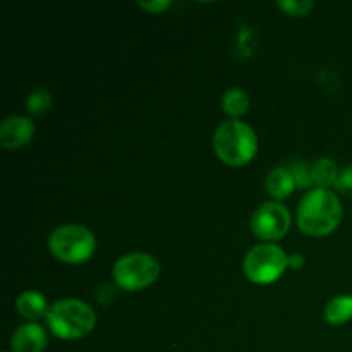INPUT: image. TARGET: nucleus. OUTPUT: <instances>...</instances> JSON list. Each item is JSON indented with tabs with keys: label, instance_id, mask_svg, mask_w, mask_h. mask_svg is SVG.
<instances>
[{
	"label": "nucleus",
	"instance_id": "obj_1",
	"mask_svg": "<svg viewBox=\"0 0 352 352\" xmlns=\"http://www.w3.org/2000/svg\"><path fill=\"white\" fill-rule=\"evenodd\" d=\"M344 217L339 196L330 189L306 192L298 206V227L309 237H325L340 226Z\"/></svg>",
	"mask_w": 352,
	"mask_h": 352
},
{
	"label": "nucleus",
	"instance_id": "obj_2",
	"mask_svg": "<svg viewBox=\"0 0 352 352\" xmlns=\"http://www.w3.org/2000/svg\"><path fill=\"white\" fill-rule=\"evenodd\" d=\"M217 158L229 167H243L254 158L258 151L256 133L243 120H227L220 124L213 136Z\"/></svg>",
	"mask_w": 352,
	"mask_h": 352
},
{
	"label": "nucleus",
	"instance_id": "obj_3",
	"mask_svg": "<svg viewBox=\"0 0 352 352\" xmlns=\"http://www.w3.org/2000/svg\"><path fill=\"white\" fill-rule=\"evenodd\" d=\"M47 325L55 337L62 340H76L89 336L96 325V313L79 299H60L50 306Z\"/></svg>",
	"mask_w": 352,
	"mask_h": 352
},
{
	"label": "nucleus",
	"instance_id": "obj_4",
	"mask_svg": "<svg viewBox=\"0 0 352 352\" xmlns=\"http://www.w3.org/2000/svg\"><path fill=\"white\" fill-rule=\"evenodd\" d=\"M95 234L79 223L60 226L48 237V251L55 260L65 265L86 263L95 254Z\"/></svg>",
	"mask_w": 352,
	"mask_h": 352
},
{
	"label": "nucleus",
	"instance_id": "obj_5",
	"mask_svg": "<svg viewBox=\"0 0 352 352\" xmlns=\"http://www.w3.org/2000/svg\"><path fill=\"white\" fill-rule=\"evenodd\" d=\"M289 267V256L277 244H258L244 256L243 272L248 280L258 285L277 282Z\"/></svg>",
	"mask_w": 352,
	"mask_h": 352
},
{
	"label": "nucleus",
	"instance_id": "obj_6",
	"mask_svg": "<svg viewBox=\"0 0 352 352\" xmlns=\"http://www.w3.org/2000/svg\"><path fill=\"white\" fill-rule=\"evenodd\" d=\"M160 275L157 258L148 253H129L120 256L113 265V280L117 287L127 292L143 291L155 284Z\"/></svg>",
	"mask_w": 352,
	"mask_h": 352
},
{
	"label": "nucleus",
	"instance_id": "obj_7",
	"mask_svg": "<svg viewBox=\"0 0 352 352\" xmlns=\"http://www.w3.org/2000/svg\"><path fill=\"white\" fill-rule=\"evenodd\" d=\"M291 229V213L282 203H263L251 217V230L261 241H278Z\"/></svg>",
	"mask_w": 352,
	"mask_h": 352
},
{
	"label": "nucleus",
	"instance_id": "obj_8",
	"mask_svg": "<svg viewBox=\"0 0 352 352\" xmlns=\"http://www.w3.org/2000/svg\"><path fill=\"white\" fill-rule=\"evenodd\" d=\"M34 136V126L31 119L21 116H10L0 124V146L6 150H17L30 143Z\"/></svg>",
	"mask_w": 352,
	"mask_h": 352
},
{
	"label": "nucleus",
	"instance_id": "obj_9",
	"mask_svg": "<svg viewBox=\"0 0 352 352\" xmlns=\"http://www.w3.org/2000/svg\"><path fill=\"white\" fill-rule=\"evenodd\" d=\"M47 332L38 323H24L10 337L12 352H43L47 347Z\"/></svg>",
	"mask_w": 352,
	"mask_h": 352
},
{
	"label": "nucleus",
	"instance_id": "obj_10",
	"mask_svg": "<svg viewBox=\"0 0 352 352\" xmlns=\"http://www.w3.org/2000/svg\"><path fill=\"white\" fill-rule=\"evenodd\" d=\"M265 186H267L268 195H270L275 201L289 198V196L292 195V191L298 188L294 181V175H292L291 170L285 167L274 168V170L267 175Z\"/></svg>",
	"mask_w": 352,
	"mask_h": 352
},
{
	"label": "nucleus",
	"instance_id": "obj_11",
	"mask_svg": "<svg viewBox=\"0 0 352 352\" xmlns=\"http://www.w3.org/2000/svg\"><path fill=\"white\" fill-rule=\"evenodd\" d=\"M16 309L23 318L28 320H38L41 316H47L48 313V302L41 292L38 291H24L23 294L17 298Z\"/></svg>",
	"mask_w": 352,
	"mask_h": 352
},
{
	"label": "nucleus",
	"instance_id": "obj_12",
	"mask_svg": "<svg viewBox=\"0 0 352 352\" xmlns=\"http://www.w3.org/2000/svg\"><path fill=\"white\" fill-rule=\"evenodd\" d=\"M325 322L329 325H344L352 320V296H337L325 306Z\"/></svg>",
	"mask_w": 352,
	"mask_h": 352
},
{
	"label": "nucleus",
	"instance_id": "obj_13",
	"mask_svg": "<svg viewBox=\"0 0 352 352\" xmlns=\"http://www.w3.org/2000/svg\"><path fill=\"white\" fill-rule=\"evenodd\" d=\"M339 174V168H337L336 162L332 158H320L311 167L313 184H316V188L320 189H329L330 186H336Z\"/></svg>",
	"mask_w": 352,
	"mask_h": 352
},
{
	"label": "nucleus",
	"instance_id": "obj_14",
	"mask_svg": "<svg viewBox=\"0 0 352 352\" xmlns=\"http://www.w3.org/2000/svg\"><path fill=\"white\" fill-rule=\"evenodd\" d=\"M222 109L232 119L243 117L250 109V96L241 88H229L222 96Z\"/></svg>",
	"mask_w": 352,
	"mask_h": 352
},
{
	"label": "nucleus",
	"instance_id": "obj_15",
	"mask_svg": "<svg viewBox=\"0 0 352 352\" xmlns=\"http://www.w3.org/2000/svg\"><path fill=\"white\" fill-rule=\"evenodd\" d=\"M26 107L34 116H41L52 107V95L47 89H36L26 100Z\"/></svg>",
	"mask_w": 352,
	"mask_h": 352
},
{
	"label": "nucleus",
	"instance_id": "obj_16",
	"mask_svg": "<svg viewBox=\"0 0 352 352\" xmlns=\"http://www.w3.org/2000/svg\"><path fill=\"white\" fill-rule=\"evenodd\" d=\"M277 6L291 17H305L311 12L315 2L311 0H280Z\"/></svg>",
	"mask_w": 352,
	"mask_h": 352
},
{
	"label": "nucleus",
	"instance_id": "obj_17",
	"mask_svg": "<svg viewBox=\"0 0 352 352\" xmlns=\"http://www.w3.org/2000/svg\"><path fill=\"white\" fill-rule=\"evenodd\" d=\"M289 170L294 175V181L298 188L308 189L313 186V177H311V168H308V165L302 164V162H292L289 165Z\"/></svg>",
	"mask_w": 352,
	"mask_h": 352
},
{
	"label": "nucleus",
	"instance_id": "obj_18",
	"mask_svg": "<svg viewBox=\"0 0 352 352\" xmlns=\"http://www.w3.org/2000/svg\"><path fill=\"white\" fill-rule=\"evenodd\" d=\"M138 6L143 10H146L148 14H164L165 10H168L172 7L170 0H151V2H138Z\"/></svg>",
	"mask_w": 352,
	"mask_h": 352
},
{
	"label": "nucleus",
	"instance_id": "obj_19",
	"mask_svg": "<svg viewBox=\"0 0 352 352\" xmlns=\"http://www.w3.org/2000/svg\"><path fill=\"white\" fill-rule=\"evenodd\" d=\"M336 189H339V191H352V165L340 172L339 179L336 182Z\"/></svg>",
	"mask_w": 352,
	"mask_h": 352
},
{
	"label": "nucleus",
	"instance_id": "obj_20",
	"mask_svg": "<svg viewBox=\"0 0 352 352\" xmlns=\"http://www.w3.org/2000/svg\"><path fill=\"white\" fill-rule=\"evenodd\" d=\"M302 265H305V256L302 254H291L289 256V267L294 268V270H299V268H302Z\"/></svg>",
	"mask_w": 352,
	"mask_h": 352
}]
</instances>
